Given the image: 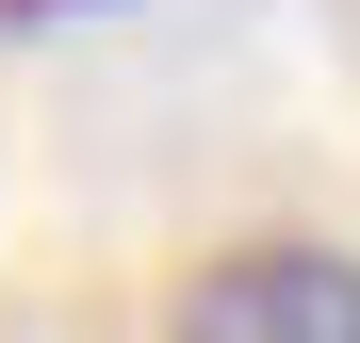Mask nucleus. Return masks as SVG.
I'll return each instance as SVG.
<instances>
[{
    "mask_svg": "<svg viewBox=\"0 0 360 343\" xmlns=\"http://www.w3.org/2000/svg\"><path fill=\"white\" fill-rule=\"evenodd\" d=\"M164 343H360V262L311 246V229H246L180 278Z\"/></svg>",
    "mask_w": 360,
    "mask_h": 343,
    "instance_id": "1",
    "label": "nucleus"
}]
</instances>
